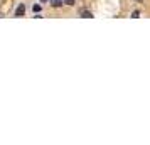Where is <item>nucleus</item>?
Here are the masks:
<instances>
[{"instance_id":"obj_1","label":"nucleus","mask_w":150,"mask_h":145,"mask_svg":"<svg viewBox=\"0 0 150 145\" xmlns=\"http://www.w3.org/2000/svg\"><path fill=\"white\" fill-rule=\"evenodd\" d=\"M24 14H25V5H24V4H21V5L17 7V10H15V15H17V17H22Z\"/></svg>"},{"instance_id":"obj_2","label":"nucleus","mask_w":150,"mask_h":145,"mask_svg":"<svg viewBox=\"0 0 150 145\" xmlns=\"http://www.w3.org/2000/svg\"><path fill=\"white\" fill-rule=\"evenodd\" d=\"M79 15L84 17V19H91V17H93V14H91L89 10H86V8H81V10H79Z\"/></svg>"},{"instance_id":"obj_3","label":"nucleus","mask_w":150,"mask_h":145,"mask_svg":"<svg viewBox=\"0 0 150 145\" xmlns=\"http://www.w3.org/2000/svg\"><path fill=\"white\" fill-rule=\"evenodd\" d=\"M51 5H52V7H61L62 0H51Z\"/></svg>"},{"instance_id":"obj_4","label":"nucleus","mask_w":150,"mask_h":145,"mask_svg":"<svg viewBox=\"0 0 150 145\" xmlns=\"http://www.w3.org/2000/svg\"><path fill=\"white\" fill-rule=\"evenodd\" d=\"M62 2H64L66 5H69V7H71V5H74V2H76V0H62Z\"/></svg>"},{"instance_id":"obj_5","label":"nucleus","mask_w":150,"mask_h":145,"mask_svg":"<svg viewBox=\"0 0 150 145\" xmlns=\"http://www.w3.org/2000/svg\"><path fill=\"white\" fill-rule=\"evenodd\" d=\"M34 12H41V5H34Z\"/></svg>"},{"instance_id":"obj_6","label":"nucleus","mask_w":150,"mask_h":145,"mask_svg":"<svg viewBox=\"0 0 150 145\" xmlns=\"http://www.w3.org/2000/svg\"><path fill=\"white\" fill-rule=\"evenodd\" d=\"M138 14H140V12H138V10H135V12L132 14V17H133V19H137V17H138Z\"/></svg>"},{"instance_id":"obj_7","label":"nucleus","mask_w":150,"mask_h":145,"mask_svg":"<svg viewBox=\"0 0 150 145\" xmlns=\"http://www.w3.org/2000/svg\"><path fill=\"white\" fill-rule=\"evenodd\" d=\"M41 2H47V0H41Z\"/></svg>"}]
</instances>
